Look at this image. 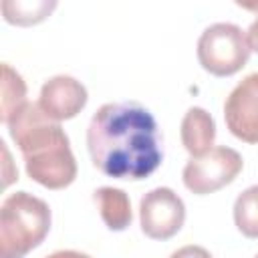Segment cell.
<instances>
[{"label": "cell", "mask_w": 258, "mask_h": 258, "mask_svg": "<svg viewBox=\"0 0 258 258\" xmlns=\"http://www.w3.org/2000/svg\"><path fill=\"white\" fill-rule=\"evenodd\" d=\"M161 131L155 117L137 101L105 103L87 129L93 165L115 179H145L163 159Z\"/></svg>", "instance_id": "obj_1"}, {"label": "cell", "mask_w": 258, "mask_h": 258, "mask_svg": "<svg viewBox=\"0 0 258 258\" xmlns=\"http://www.w3.org/2000/svg\"><path fill=\"white\" fill-rule=\"evenodd\" d=\"M6 125L32 181L48 189H62L75 181L77 161L69 137L38 103H24Z\"/></svg>", "instance_id": "obj_2"}, {"label": "cell", "mask_w": 258, "mask_h": 258, "mask_svg": "<svg viewBox=\"0 0 258 258\" xmlns=\"http://www.w3.org/2000/svg\"><path fill=\"white\" fill-rule=\"evenodd\" d=\"M50 230V208L28 194H10L0 208V258H24Z\"/></svg>", "instance_id": "obj_3"}, {"label": "cell", "mask_w": 258, "mask_h": 258, "mask_svg": "<svg viewBox=\"0 0 258 258\" xmlns=\"http://www.w3.org/2000/svg\"><path fill=\"white\" fill-rule=\"evenodd\" d=\"M250 44L240 26L216 22L208 26L198 40V60L214 77H232L250 58Z\"/></svg>", "instance_id": "obj_4"}, {"label": "cell", "mask_w": 258, "mask_h": 258, "mask_svg": "<svg viewBox=\"0 0 258 258\" xmlns=\"http://www.w3.org/2000/svg\"><path fill=\"white\" fill-rule=\"evenodd\" d=\"M242 167L244 161L236 149L218 145L212 147L202 157H191L185 163L181 177H183V185L191 194L206 196L232 183L242 171Z\"/></svg>", "instance_id": "obj_5"}, {"label": "cell", "mask_w": 258, "mask_h": 258, "mask_svg": "<svg viewBox=\"0 0 258 258\" xmlns=\"http://www.w3.org/2000/svg\"><path fill=\"white\" fill-rule=\"evenodd\" d=\"M141 230L151 240H167L175 236L185 222L183 200L171 187H155L139 202Z\"/></svg>", "instance_id": "obj_6"}, {"label": "cell", "mask_w": 258, "mask_h": 258, "mask_svg": "<svg viewBox=\"0 0 258 258\" xmlns=\"http://www.w3.org/2000/svg\"><path fill=\"white\" fill-rule=\"evenodd\" d=\"M230 133L246 143H258V73L244 77L224 103Z\"/></svg>", "instance_id": "obj_7"}, {"label": "cell", "mask_w": 258, "mask_h": 258, "mask_svg": "<svg viewBox=\"0 0 258 258\" xmlns=\"http://www.w3.org/2000/svg\"><path fill=\"white\" fill-rule=\"evenodd\" d=\"M87 89L71 75H56L48 79L38 97L40 109L54 121H67L77 117L87 105Z\"/></svg>", "instance_id": "obj_8"}, {"label": "cell", "mask_w": 258, "mask_h": 258, "mask_svg": "<svg viewBox=\"0 0 258 258\" xmlns=\"http://www.w3.org/2000/svg\"><path fill=\"white\" fill-rule=\"evenodd\" d=\"M216 139V123L202 107H189L181 119V143L191 157L208 153Z\"/></svg>", "instance_id": "obj_9"}, {"label": "cell", "mask_w": 258, "mask_h": 258, "mask_svg": "<svg viewBox=\"0 0 258 258\" xmlns=\"http://www.w3.org/2000/svg\"><path fill=\"white\" fill-rule=\"evenodd\" d=\"M95 202L99 206V214L105 222V226L113 232H121L131 224V202L129 196L111 185H103L95 189Z\"/></svg>", "instance_id": "obj_10"}, {"label": "cell", "mask_w": 258, "mask_h": 258, "mask_svg": "<svg viewBox=\"0 0 258 258\" xmlns=\"http://www.w3.org/2000/svg\"><path fill=\"white\" fill-rule=\"evenodd\" d=\"M26 101V83L22 77L8 64H2V105H0V121L8 123V119L24 105Z\"/></svg>", "instance_id": "obj_11"}, {"label": "cell", "mask_w": 258, "mask_h": 258, "mask_svg": "<svg viewBox=\"0 0 258 258\" xmlns=\"http://www.w3.org/2000/svg\"><path fill=\"white\" fill-rule=\"evenodd\" d=\"M56 8V2H2L4 20L18 26H30L42 22L52 10Z\"/></svg>", "instance_id": "obj_12"}, {"label": "cell", "mask_w": 258, "mask_h": 258, "mask_svg": "<svg viewBox=\"0 0 258 258\" xmlns=\"http://www.w3.org/2000/svg\"><path fill=\"white\" fill-rule=\"evenodd\" d=\"M234 224L246 238H258V185H250L236 198Z\"/></svg>", "instance_id": "obj_13"}, {"label": "cell", "mask_w": 258, "mask_h": 258, "mask_svg": "<svg viewBox=\"0 0 258 258\" xmlns=\"http://www.w3.org/2000/svg\"><path fill=\"white\" fill-rule=\"evenodd\" d=\"M169 258H212V254L206 248H202V246L187 244V246H181L175 252H171Z\"/></svg>", "instance_id": "obj_14"}, {"label": "cell", "mask_w": 258, "mask_h": 258, "mask_svg": "<svg viewBox=\"0 0 258 258\" xmlns=\"http://www.w3.org/2000/svg\"><path fill=\"white\" fill-rule=\"evenodd\" d=\"M248 10H256V14H258V6H246ZM246 40H248V44H250V50H254V52H258V16H256V20L248 26V30H246Z\"/></svg>", "instance_id": "obj_15"}, {"label": "cell", "mask_w": 258, "mask_h": 258, "mask_svg": "<svg viewBox=\"0 0 258 258\" xmlns=\"http://www.w3.org/2000/svg\"><path fill=\"white\" fill-rule=\"evenodd\" d=\"M46 258H91V256L83 254V252H77V250H58V252L48 254Z\"/></svg>", "instance_id": "obj_16"}, {"label": "cell", "mask_w": 258, "mask_h": 258, "mask_svg": "<svg viewBox=\"0 0 258 258\" xmlns=\"http://www.w3.org/2000/svg\"><path fill=\"white\" fill-rule=\"evenodd\" d=\"M254 258H258V254H256V256H254Z\"/></svg>", "instance_id": "obj_17"}]
</instances>
